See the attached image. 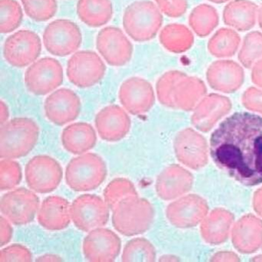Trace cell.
I'll list each match as a JSON object with an SVG mask.
<instances>
[{"instance_id":"24","label":"cell","mask_w":262,"mask_h":262,"mask_svg":"<svg viewBox=\"0 0 262 262\" xmlns=\"http://www.w3.org/2000/svg\"><path fill=\"white\" fill-rule=\"evenodd\" d=\"M26 14L36 22H46L57 13L56 0H21Z\"/></svg>"},{"instance_id":"28","label":"cell","mask_w":262,"mask_h":262,"mask_svg":"<svg viewBox=\"0 0 262 262\" xmlns=\"http://www.w3.org/2000/svg\"><path fill=\"white\" fill-rule=\"evenodd\" d=\"M159 8L167 16L177 17L185 12V0H155Z\"/></svg>"},{"instance_id":"18","label":"cell","mask_w":262,"mask_h":262,"mask_svg":"<svg viewBox=\"0 0 262 262\" xmlns=\"http://www.w3.org/2000/svg\"><path fill=\"white\" fill-rule=\"evenodd\" d=\"M70 208V202L62 196L47 197L39 207L38 222L42 228L48 231L66 229L72 221Z\"/></svg>"},{"instance_id":"20","label":"cell","mask_w":262,"mask_h":262,"mask_svg":"<svg viewBox=\"0 0 262 262\" xmlns=\"http://www.w3.org/2000/svg\"><path fill=\"white\" fill-rule=\"evenodd\" d=\"M77 14L88 27H103L113 18V4L111 0H79Z\"/></svg>"},{"instance_id":"22","label":"cell","mask_w":262,"mask_h":262,"mask_svg":"<svg viewBox=\"0 0 262 262\" xmlns=\"http://www.w3.org/2000/svg\"><path fill=\"white\" fill-rule=\"evenodd\" d=\"M156 251L151 242L144 237H136L127 242L122 254V261H153Z\"/></svg>"},{"instance_id":"1","label":"cell","mask_w":262,"mask_h":262,"mask_svg":"<svg viewBox=\"0 0 262 262\" xmlns=\"http://www.w3.org/2000/svg\"><path fill=\"white\" fill-rule=\"evenodd\" d=\"M214 163L246 186L262 183V117L236 113L223 121L210 139Z\"/></svg>"},{"instance_id":"11","label":"cell","mask_w":262,"mask_h":262,"mask_svg":"<svg viewBox=\"0 0 262 262\" xmlns=\"http://www.w3.org/2000/svg\"><path fill=\"white\" fill-rule=\"evenodd\" d=\"M63 69L57 59L44 57L33 62L25 73L29 91L36 96H45L59 88L63 82Z\"/></svg>"},{"instance_id":"7","label":"cell","mask_w":262,"mask_h":262,"mask_svg":"<svg viewBox=\"0 0 262 262\" xmlns=\"http://www.w3.org/2000/svg\"><path fill=\"white\" fill-rule=\"evenodd\" d=\"M40 200L31 189L21 187L4 194L0 200V210L13 225H25L34 220Z\"/></svg>"},{"instance_id":"30","label":"cell","mask_w":262,"mask_h":262,"mask_svg":"<svg viewBox=\"0 0 262 262\" xmlns=\"http://www.w3.org/2000/svg\"><path fill=\"white\" fill-rule=\"evenodd\" d=\"M9 116H10V113H9L8 106L2 100L0 102V123H1V125L8 122Z\"/></svg>"},{"instance_id":"17","label":"cell","mask_w":262,"mask_h":262,"mask_svg":"<svg viewBox=\"0 0 262 262\" xmlns=\"http://www.w3.org/2000/svg\"><path fill=\"white\" fill-rule=\"evenodd\" d=\"M131 119L128 112L117 105L104 107L95 119L96 131L102 140L110 142H119L129 133Z\"/></svg>"},{"instance_id":"25","label":"cell","mask_w":262,"mask_h":262,"mask_svg":"<svg viewBox=\"0 0 262 262\" xmlns=\"http://www.w3.org/2000/svg\"><path fill=\"white\" fill-rule=\"evenodd\" d=\"M255 7L246 1H237L225 10V20L237 27H247L254 21Z\"/></svg>"},{"instance_id":"2","label":"cell","mask_w":262,"mask_h":262,"mask_svg":"<svg viewBox=\"0 0 262 262\" xmlns=\"http://www.w3.org/2000/svg\"><path fill=\"white\" fill-rule=\"evenodd\" d=\"M39 136V125L30 118L8 121L0 128V158L16 159L27 156L36 146Z\"/></svg>"},{"instance_id":"23","label":"cell","mask_w":262,"mask_h":262,"mask_svg":"<svg viewBox=\"0 0 262 262\" xmlns=\"http://www.w3.org/2000/svg\"><path fill=\"white\" fill-rule=\"evenodd\" d=\"M24 13L16 0H0V32L12 33L22 24Z\"/></svg>"},{"instance_id":"6","label":"cell","mask_w":262,"mask_h":262,"mask_svg":"<svg viewBox=\"0 0 262 262\" xmlns=\"http://www.w3.org/2000/svg\"><path fill=\"white\" fill-rule=\"evenodd\" d=\"M25 176L30 189L39 194H48L60 185L63 171L56 159L47 155H39L29 161Z\"/></svg>"},{"instance_id":"19","label":"cell","mask_w":262,"mask_h":262,"mask_svg":"<svg viewBox=\"0 0 262 262\" xmlns=\"http://www.w3.org/2000/svg\"><path fill=\"white\" fill-rule=\"evenodd\" d=\"M61 141L67 151L79 156L94 148L97 136L96 130L90 123L76 122L64 128Z\"/></svg>"},{"instance_id":"29","label":"cell","mask_w":262,"mask_h":262,"mask_svg":"<svg viewBox=\"0 0 262 262\" xmlns=\"http://www.w3.org/2000/svg\"><path fill=\"white\" fill-rule=\"evenodd\" d=\"M13 234L12 223L3 215L0 217V246L4 247L10 243Z\"/></svg>"},{"instance_id":"12","label":"cell","mask_w":262,"mask_h":262,"mask_svg":"<svg viewBox=\"0 0 262 262\" xmlns=\"http://www.w3.org/2000/svg\"><path fill=\"white\" fill-rule=\"evenodd\" d=\"M42 52V41L35 32L19 30L7 38L4 56L10 65L24 68L36 62Z\"/></svg>"},{"instance_id":"14","label":"cell","mask_w":262,"mask_h":262,"mask_svg":"<svg viewBox=\"0 0 262 262\" xmlns=\"http://www.w3.org/2000/svg\"><path fill=\"white\" fill-rule=\"evenodd\" d=\"M121 248L119 235L103 227L90 231L82 243L84 257L91 262L114 261L120 254Z\"/></svg>"},{"instance_id":"26","label":"cell","mask_w":262,"mask_h":262,"mask_svg":"<svg viewBox=\"0 0 262 262\" xmlns=\"http://www.w3.org/2000/svg\"><path fill=\"white\" fill-rule=\"evenodd\" d=\"M22 179L20 164L14 159H2L0 162V190L13 189L20 184Z\"/></svg>"},{"instance_id":"32","label":"cell","mask_w":262,"mask_h":262,"mask_svg":"<svg viewBox=\"0 0 262 262\" xmlns=\"http://www.w3.org/2000/svg\"><path fill=\"white\" fill-rule=\"evenodd\" d=\"M213 1H215V2H223V1H225V0H213Z\"/></svg>"},{"instance_id":"13","label":"cell","mask_w":262,"mask_h":262,"mask_svg":"<svg viewBox=\"0 0 262 262\" xmlns=\"http://www.w3.org/2000/svg\"><path fill=\"white\" fill-rule=\"evenodd\" d=\"M96 48L112 67H123L131 60L133 46L121 29L105 27L96 38Z\"/></svg>"},{"instance_id":"5","label":"cell","mask_w":262,"mask_h":262,"mask_svg":"<svg viewBox=\"0 0 262 262\" xmlns=\"http://www.w3.org/2000/svg\"><path fill=\"white\" fill-rule=\"evenodd\" d=\"M162 24L159 8L148 0H139L130 4L123 15L122 24L125 33L136 42L151 40Z\"/></svg>"},{"instance_id":"10","label":"cell","mask_w":262,"mask_h":262,"mask_svg":"<svg viewBox=\"0 0 262 262\" xmlns=\"http://www.w3.org/2000/svg\"><path fill=\"white\" fill-rule=\"evenodd\" d=\"M82 41L80 29L68 19H56L50 23L43 33L44 47L50 54L59 57L77 51Z\"/></svg>"},{"instance_id":"9","label":"cell","mask_w":262,"mask_h":262,"mask_svg":"<svg viewBox=\"0 0 262 262\" xmlns=\"http://www.w3.org/2000/svg\"><path fill=\"white\" fill-rule=\"evenodd\" d=\"M105 70L106 67L97 53L82 50L69 59L67 75L72 84L85 89L99 83L105 76Z\"/></svg>"},{"instance_id":"4","label":"cell","mask_w":262,"mask_h":262,"mask_svg":"<svg viewBox=\"0 0 262 262\" xmlns=\"http://www.w3.org/2000/svg\"><path fill=\"white\" fill-rule=\"evenodd\" d=\"M107 177L105 161L96 153H85L71 159L66 168L67 185L77 192L99 188Z\"/></svg>"},{"instance_id":"31","label":"cell","mask_w":262,"mask_h":262,"mask_svg":"<svg viewBox=\"0 0 262 262\" xmlns=\"http://www.w3.org/2000/svg\"><path fill=\"white\" fill-rule=\"evenodd\" d=\"M61 260H62V257L53 254H46L36 259V261H61Z\"/></svg>"},{"instance_id":"15","label":"cell","mask_w":262,"mask_h":262,"mask_svg":"<svg viewBox=\"0 0 262 262\" xmlns=\"http://www.w3.org/2000/svg\"><path fill=\"white\" fill-rule=\"evenodd\" d=\"M119 99L123 108L133 116H141L151 110L155 103L151 84L141 77H131L122 82Z\"/></svg>"},{"instance_id":"27","label":"cell","mask_w":262,"mask_h":262,"mask_svg":"<svg viewBox=\"0 0 262 262\" xmlns=\"http://www.w3.org/2000/svg\"><path fill=\"white\" fill-rule=\"evenodd\" d=\"M33 254L27 247L13 244L0 251V261H32Z\"/></svg>"},{"instance_id":"21","label":"cell","mask_w":262,"mask_h":262,"mask_svg":"<svg viewBox=\"0 0 262 262\" xmlns=\"http://www.w3.org/2000/svg\"><path fill=\"white\" fill-rule=\"evenodd\" d=\"M136 195L139 194L134 184L125 178H116L112 180L103 192L104 200L112 211L121 201Z\"/></svg>"},{"instance_id":"16","label":"cell","mask_w":262,"mask_h":262,"mask_svg":"<svg viewBox=\"0 0 262 262\" xmlns=\"http://www.w3.org/2000/svg\"><path fill=\"white\" fill-rule=\"evenodd\" d=\"M81 108L80 98L74 91L67 88L52 93L44 103L47 119L59 126L76 120L80 114Z\"/></svg>"},{"instance_id":"3","label":"cell","mask_w":262,"mask_h":262,"mask_svg":"<svg viewBox=\"0 0 262 262\" xmlns=\"http://www.w3.org/2000/svg\"><path fill=\"white\" fill-rule=\"evenodd\" d=\"M154 219V209L149 202L139 195L121 201L113 210L112 222L115 229L127 237L148 231Z\"/></svg>"},{"instance_id":"33","label":"cell","mask_w":262,"mask_h":262,"mask_svg":"<svg viewBox=\"0 0 262 262\" xmlns=\"http://www.w3.org/2000/svg\"><path fill=\"white\" fill-rule=\"evenodd\" d=\"M260 18H261V21H262V10H261V13H260Z\"/></svg>"},{"instance_id":"8","label":"cell","mask_w":262,"mask_h":262,"mask_svg":"<svg viewBox=\"0 0 262 262\" xmlns=\"http://www.w3.org/2000/svg\"><path fill=\"white\" fill-rule=\"evenodd\" d=\"M110 207L96 194H85L71 204L70 212L75 226L84 232L105 226L110 219Z\"/></svg>"}]
</instances>
